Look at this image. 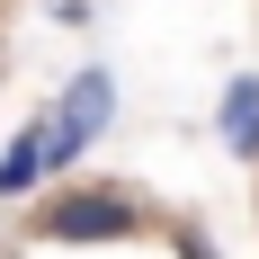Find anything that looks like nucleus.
Listing matches in <instances>:
<instances>
[{
  "instance_id": "1",
  "label": "nucleus",
  "mask_w": 259,
  "mask_h": 259,
  "mask_svg": "<svg viewBox=\"0 0 259 259\" xmlns=\"http://www.w3.org/2000/svg\"><path fill=\"white\" fill-rule=\"evenodd\" d=\"M161 214L134 197V188H107V179H90V188H54L45 206L27 214V233L36 241H143Z\"/></svg>"
},
{
  "instance_id": "2",
  "label": "nucleus",
  "mask_w": 259,
  "mask_h": 259,
  "mask_svg": "<svg viewBox=\"0 0 259 259\" xmlns=\"http://www.w3.org/2000/svg\"><path fill=\"white\" fill-rule=\"evenodd\" d=\"M107 116H116V80H107V72H72V80H63V99L45 107L54 170H72V161H80V152L107 134Z\"/></svg>"
},
{
  "instance_id": "3",
  "label": "nucleus",
  "mask_w": 259,
  "mask_h": 259,
  "mask_svg": "<svg viewBox=\"0 0 259 259\" xmlns=\"http://www.w3.org/2000/svg\"><path fill=\"white\" fill-rule=\"evenodd\" d=\"M45 170H54V143H45V116H36V125H27L18 143L0 152V197H27V188L45 179Z\"/></svg>"
},
{
  "instance_id": "4",
  "label": "nucleus",
  "mask_w": 259,
  "mask_h": 259,
  "mask_svg": "<svg viewBox=\"0 0 259 259\" xmlns=\"http://www.w3.org/2000/svg\"><path fill=\"white\" fill-rule=\"evenodd\" d=\"M224 143L241 161H259V80H233L224 90Z\"/></svg>"
},
{
  "instance_id": "5",
  "label": "nucleus",
  "mask_w": 259,
  "mask_h": 259,
  "mask_svg": "<svg viewBox=\"0 0 259 259\" xmlns=\"http://www.w3.org/2000/svg\"><path fill=\"white\" fill-rule=\"evenodd\" d=\"M170 241H179V259H214V241L197 233V224H170Z\"/></svg>"
}]
</instances>
